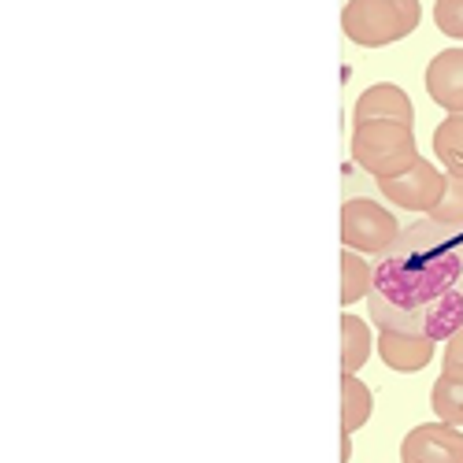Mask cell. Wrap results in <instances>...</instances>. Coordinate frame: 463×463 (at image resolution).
I'll return each instance as SVG.
<instances>
[{"label": "cell", "mask_w": 463, "mask_h": 463, "mask_svg": "<svg viewBox=\"0 0 463 463\" xmlns=\"http://www.w3.org/2000/svg\"><path fill=\"white\" fill-rule=\"evenodd\" d=\"M430 408L438 411L441 422H452V427H463V364H445L434 393H430Z\"/></svg>", "instance_id": "obj_10"}, {"label": "cell", "mask_w": 463, "mask_h": 463, "mask_svg": "<svg viewBox=\"0 0 463 463\" xmlns=\"http://www.w3.org/2000/svg\"><path fill=\"white\" fill-rule=\"evenodd\" d=\"M419 0H349L341 12L345 37L364 49H385L419 26Z\"/></svg>", "instance_id": "obj_2"}, {"label": "cell", "mask_w": 463, "mask_h": 463, "mask_svg": "<svg viewBox=\"0 0 463 463\" xmlns=\"http://www.w3.org/2000/svg\"><path fill=\"white\" fill-rule=\"evenodd\" d=\"M356 123H371V119H393V123H404L411 127L415 123V108L408 100V93L393 82H378L371 90L360 93L356 100V115H353Z\"/></svg>", "instance_id": "obj_9"}, {"label": "cell", "mask_w": 463, "mask_h": 463, "mask_svg": "<svg viewBox=\"0 0 463 463\" xmlns=\"http://www.w3.org/2000/svg\"><path fill=\"white\" fill-rule=\"evenodd\" d=\"M371 349H374L371 326L364 319H356V316H345L341 319V371L356 374L371 360Z\"/></svg>", "instance_id": "obj_12"}, {"label": "cell", "mask_w": 463, "mask_h": 463, "mask_svg": "<svg viewBox=\"0 0 463 463\" xmlns=\"http://www.w3.org/2000/svg\"><path fill=\"white\" fill-rule=\"evenodd\" d=\"M445 364H463V326L445 341V353H441Z\"/></svg>", "instance_id": "obj_17"}, {"label": "cell", "mask_w": 463, "mask_h": 463, "mask_svg": "<svg viewBox=\"0 0 463 463\" xmlns=\"http://www.w3.org/2000/svg\"><path fill=\"white\" fill-rule=\"evenodd\" d=\"M349 438H353V434H345V438H341V463H349V452H353Z\"/></svg>", "instance_id": "obj_18"}, {"label": "cell", "mask_w": 463, "mask_h": 463, "mask_svg": "<svg viewBox=\"0 0 463 463\" xmlns=\"http://www.w3.org/2000/svg\"><path fill=\"white\" fill-rule=\"evenodd\" d=\"M374 397L367 390V382H360L356 374L341 378V434H356L364 422L371 419Z\"/></svg>", "instance_id": "obj_11"}, {"label": "cell", "mask_w": 463, "mask_h": 463, "mask_svg": "<svg viewBox=\"0 0 463 463\" xmlns=\"http://www.w3.org/2000/svg\"><path fill=\"white\" fill-rule=\"evenodd\" d=\"M367 312L378 330L449 341L463 326V230L430 215L404 226L374 260Z\"/></svg>", "instance_id": "obj_1"}, {"label": "cell", "mask_w": 463, "mask_h": 463, "mask_svg": "<svg viewBox=\"0 0 463 463\" xmlns=\"http://www.w3.org/2000/svg\"><path fill=\"white\" fill-rule=\"evenodd\" d=\"M427 93L449 115H463V49H445L430 60Z\"/></svg>", "instance_id": "obj_8"}, {"label": "cell", "mask_w": 463, "mask_h": 463, "mask_svg": "<svg viewBox=\"0 0 463 463\" xmlns=\"http://www.w3.org/2000/svg\"><path fill=\"white\" fill-rule=\"evenodd\" d=\"M353 160L374 178L401 175L411 164H419V145L411 127L393 123V119H371V123H353Z\"/></svg>", "instance_id": "obj_3"}, {"label": "cell", "mask_w": 463, "mask_h": 463, "mask_svg": "<svg viewBox=\"0 0 463 463\" xmlns=\"http://www.w3.org/2000/svg\"><path fill=\"white\" fill-rule=\"evenodd\" d=\"M378 356L390 371H401V374H415L422 371L434 353H438V341L427 337V334H408V330H378Z\"/></svg>", "instance_id": "obj_7"}, {"label": "cell", "mask_w": 463, "mask_h": 463, "mask_svg": "<svg viewBox=\"0 0 463 463\" xmlns=\"http://www.w3.org/2000/svg\"><path fill=\"white\" fill-rule=\"evenodd\" d=\"M434 23L441 33L459 37L463 42V0H438L434 5Z\"/></svg>", "instance_id": "obj_16"}, {"label": "cell", "mask_w": 463, "mask_h": 463, "mask_svg": "<svg viewBox=\"0 0 463 463\" xmlns=\"http://www.w3.org/2000/svg\"><path fill=\"white\" fill-rule=\"evenodd\" d=\"M401 234V226L390 208H382L367 197H353L341 208V241L345 249H356L364 256H382Z\"/></svg>", "instance_id": "obj_4"}, {"label": "cell", "mask_w": 463, "mask_h": 463, "mask_svg": "<svg viewBox=\"0 0 463 463\" xmlns=\"http://www.w3.org/2000/svg\"><path fill=\"white\" fill-rule=\"evenodd\" d=\"M374 293V263L364 260V252L345 249L341 252V300L356 304Z\"/></svg>", "instance_id": "obj_13"}, {"label": "cell", "mask_w": 463, "mask_h": 463, "mask_svg": "<svg viewBox=\"0 0 463 463\" xmlns=\"http://www.w3.org/2000/svg\"><path fill=\"white\" fill-rule=\"evenodd\" d=\"M434 152L445 171H463V115H449L434 130Z\"/></svg>", "instance_id": "obj_14"}, {"label": "cell", "mask_w": 463, "mask_h": 463, "mask_svg": "<svg viewBox=\"0 0 463 463\" xmlns=\"http://www.w3.org/2000/svg\"><path fill=\"white\" fill-rule=\"evenodd\" d=\"M378 189H382L385 201H393V204H401L408 212L430 215L441 204V197H445V175L430 160H419V164H411L401 175L378 178Z\"/></svg>", "instance_id": "obj_5"}, {"label": "cell", "mask_w": 463, "mask_h": 463, "mask_svg": "<svg viewBox=\"0 0 463 463\" xmlns=\"http://www.w3.org/2000/svg\"><path fill=\"white\" fill-rule=\"evenodd\" d=\"M430 219L463 230V171H445V197H441V204L430 212Z\"/></svg>", "instance_id": "obj_15"}, {"label": "cell", "mask_w": 463, "mask_h": 463, "mask_svg": "<svg viewBox=\"0 0 463 463\" xmlns=\"http://www.w3.org/2000/svg\"><path fill=\"white\" fill-rule=\"evenodd\" d=\"M401 463H463V434L452 422H422L401 445Z\"/></svg>", "instance_id": "obj_6"}]
</instances>
